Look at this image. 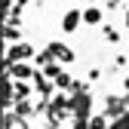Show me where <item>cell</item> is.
<instances>
[{"mask_svg":"<svg viewBox=\"0 0 129 129\" xmlns=\"http://www.w3.org/2000/svg\"><path fill=\"white\" fill-rule=\"evenodd\" d=\"M89 129H111V117H108V114L89 117Z\"/></svg>","mask_w":129,"mask_h":129,"instance_id":"cell-10","label":"cell"},{"mask_svg":"<svg viewBox=\"0 0 129 129\" xmlns=\"http://www.w3.org/2000/svg\"><path fill=\"white\" fill-rule=\"evenodd\" d=\"M49 52H52L55 61H61V64H64V61H74V49H68L61 40H52V43H49Z\"/></svg>","mask_w":129,"mask_h":129,"instance_id":"cell-8","label":"cell"},{"mask_svg":"<svg viewBox=\"0 0 129 129\" xmlns=\"http://www.w3.org/2000/svg\"><path fill=\"white\" fill-rule=\"evenodd\" d=\"M126 111V99H120V95H108V102H105V114L114 120V117H120Z\"/></svg>","mask_w":129,"mask_h":129,"instance_id":"cell-7","label":"cell"},{"mask_svg":"<svg viewBox=\"0 0 129 129\" xmlns=\"http://www.w3.org/2000/svg\"><path fill=\"white\" fill-rule=\"evenodd\" d=\"M80 25H83V12H80V9H68V12H64V19H61V31H64V34H74Z\"/></svg>","mask_w":129,"mask_h":129,"instance_id":"cell-6","label":"cell"},{"mask_svg":"<svg viewBox=\"0 0 129 129\" xmlns=\"http://www.w3.org/2000/svg\"><path fill=\"white\" fill-rule=\"evenodd\" d=\"M3 34H6V46L22 43V37H19V25H6V28H3Z\"/></svg>","mask_w":129,"mask_h":129,"instance_id":"cell-12","label":"cell"},{"mask_svg":"<svg viewBox=\"0 0 129 129\" xmlns=\"http://www.w3.org/2000/svg\"><path fill=\"white\" fill-rule=\"evenodd\" d=\"M123 25H126V28H129V9H126V12H123Z\"/></svg>","mask_w":129,"mask_h":129,"instance_id":"cell-19","label":"cell"},{"mask_svg":"<svg viewBox=\"0 0 129 129\" xmlns=\"http://www.w3.org/2000/svg\"><path fill=\"white\" fill-rule=\"evenodd\" d=\"M15 114H19V120H25V117L31 114V105H28V102H19V105H15Z\"/></svg>","mask_w":129,"mask_h":129,"instance_id":"cell-16","label":"cell"},{"mask_svg":"<svg viewBox=\"0 0 129 129\" xmlns=\"http://www.w3.org/2000/svg\"><path fill=\"white\" fill-rule=\"evenodd\" d=\"M126 111H129V95H126Z\"/></svg>","mask_w":129,"mask_h":129,"instance_id":"cell-21","label":"cell"},{"mask_svg":"<svg viewBox=\"0 0 129 129\" xmlns=\"http://www.w3.org/2000/svg\"><path fill=\"white\" fill-rule=\"evenodd\" d=\"M52 83H55V89H71V86H74V77H71L68 71H61V74L52 80Z\"/></svg>","mask_w":129,"mask_h":129,"instance_id":"cell-11","label":"cell"},{"mask_svg":"<svg viewBox=\"0 0 129 129\" xmlns=\"http://www.w3.org/2000/svg\"><path fill=\"white\" fill-rule=\"evenodd\" d=\"M102 31H105V37H108L111 43H120V34H117V28H114V25H102Z\"/></svg>","mask_w":129,"mask_h":129,"instance_id":"cell-15","label":"cell"},{"mask_svg":"<svg viewBox=\"0 0 129 129\" xmlns=\"http://www.w3.org/2000/svg\"><path fill=\"white\" fill-rule=\"evenodd\" d=\"M28 58H37V49L31 43H12V46H6V58H3V64H19V61H28Z\"/></svg>","mask_w":129,"mask_h":129,"instance_id":"cell-1","label":"cell"},{"mask_svg":"<svg viewBox=\"0 0 129 129\" xmlns=\"http://www.w3.org/2000/svg\"><path fill=\"white\" fill-rule=\"evenodd\" d=\"M6 71V80H34L40 68H31L28 61H19V64H3Z\"/></svg>","mask_w":129,"mask_h":129,"instance_id":"cell-2","label":"cell"},{"mask_svg":"<svg viewBox=\"0 0 129 129\" xmlns=\"http://www.w3.org/2000/svg\"><path fill=\"white\" fill-rule=\"evenodd\" d=\"M123 89H126V92H129V77H123Z\"/></svg>","mask_w":129,"mask_h":129,"instance_id":"cell-20","label":"cell"},{"mask_svg":"<svg viewBox=\"0 0 129 129\" xmlns=\"http://www.w3.org/2000/svg\"><path fill=\"white\" fill-rule=\"evenodd\" d=\"M89 3H92V6H95V3H99V0H89Z\"/></svg>","mask_w":129,"mask_h":129,"instance_id":"cell-22","label":"cell"},{"mask_svg":"<svg viewBox=\"0 0 129 129\" xmlns=\"http://www.w3.org/2000/svg\"><path fill=\"white\" fill-rule=\"evenodd\" d=\"M71 111H74V117H89V111H92V95H89V92L71 95Z\"/></svg>","mask_w":129,"mask_h":129,"instance_id":"cell-3","label":"cell"},{"mask_svg":"<svg viewBox=\"0 0 129 129\" xmlns=\"http://www.w3.org/2000/svg\"><path fill=\"white\" fill-rule=\"evenodd\" d=\"M34 89H37V95H43V99H52L55 95V83L43 71H37V77H34Z\"/></svg>","mask_w":129,"mask_h":129,"instance_id":"cell-4","label":"cell"},{"mask_svg":"<svg viewBox=\"0 0 129 129\" xmlns=\"http://www.w3.org/2000/svg\"><path fill=\"white\" fill-rule=\"evenodd\" d=\"M9 89H12V99L15 102H28L31 92H34V86H31L28 80H9Z\"/></svg>","mask_w":129,"mask_h":129,"instance_id":"cell-5","label":"cell"},{"mask_svg":"<svg viewBox=\"0 0 129 129\" xmlns=\"http://www.w3.org/2000/svg\"><path fill=\"white\" fill-rule=\"evenodd\" d=\"M111 129H129V111H123L120 117L111 120Z\"/></svg>","mask_w":129,"mask_h":129,"instance_id":"cell-14","label":"cell"},{"mask_svg":"<svg viewBox=\"0 0 129 129\" xmlns=\"http://www.w3.org/2000/svg\"><path fill=\"white\" fill-rule=\"evenodd\" d=\"M55 61V55L49 52V46H46V49H40L37 52V68H46V64H52Z\"/></svg>","mask_w":129,"mask_h":129,"instance_id":"cell-13","label":"cell"},{"mask_svg":"<svg viewBox=\"0 0 129 129\" xmlns=\"http://www.w3.org/2000/svg\"><path fill=\"white\" fill-rule=\"evenodd\" d=\"M123 6V0H108V9H120Z\"/></svg>","mask_w":129,"mask_h":129,"instance_id":"cell-18","label":"cell"},{"mask_svg":"<svg viewBox=\"0 0 129 129\" xmlns=\"http://www.w3.org/2000/svg\"><path fill=\"white\" fill-rule=\"evenodd\" d=\"M71 129H89V117H74V126Z\"/></svg>","mask_w":129,"mask_h":129,"instance_id":"cell-17","label":"cell"},{"mask_svg":"<svg viewBox=\"0 0 129 129\" xmlns=\"http://www.w3.org/2000/svg\"><path fill=\"white\" fill-rule=\"evenodd\" d=\"M83 25H105V12L99 9V6H89V9H83Z\"/></svg>","mask_w":129,"mask_h":129,"instance_id":"cell-9","label":"cell"}]
</instances>
